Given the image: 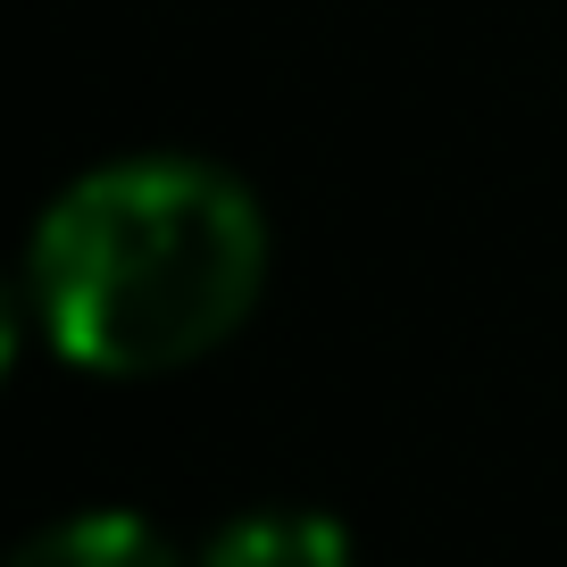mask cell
I'll return each instance as SVG.
<instances>
[{
    "mask_svg": "<svg viewBox=\"0 0 567 567\" xmlns=\"http://www.w3.org/2000/svg\"><path fill=\"white\" fill-rule=\"evenodd\" d=\"M267 217L209 159H117L75 176L34 226V309L92 375H167L250 318Z\"/></svg>",
    "mask_w": 567,
    "mask_h": 567,
    "instance_id": "1",
    "label": "cell"
},
{
    "mask_svg": "<svg viewBox=\"0 0 567 567\" xmlns=\"http://www.w3.org/2000/svg\"><path fill=\"white\" fill-rule=\"evenodd\" d=\"M0 567H184L167 550V534L134 509H84V517H59L42 526L34 543H18Z\"/></svg>",
    "mask_w": 567,
    "mask_h": 567,
    "instance_id": "2",
    "label": "cell"
},
{
    "mask_svg": "<svg viewBox=\"0 0 567 567\" xmlns=\"http://www.w3.org/2000/svg\"><path fill=\"white\" fill-rule=\"evenodd\" d=\"M200 567H351V534L326 509H250L209 534Z\"/></svg>",
    "mask_w": 567,
    "mask_h": 567,
    "instance_id": "3",
    "label": "cell"
},
{
    "mask_svg": "<svg viewBox=\"0 0 567 567\" xmlns=\"http://www.w3.org/2000/svg\"><path fill=\"white\" fill-rule=\"evenodd\" d=\"M9 359H18V301L0 292V375H9Z\"/></svg>",
    "mask_w": 567,
    "mask_h": 567,
    "instance_id": "4",
    "label": "cell"
}]
</instances>
